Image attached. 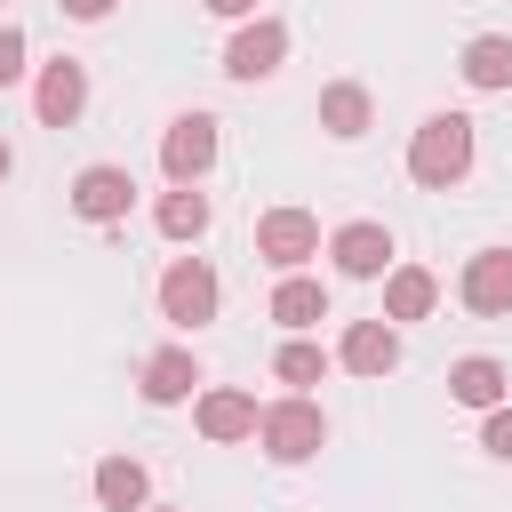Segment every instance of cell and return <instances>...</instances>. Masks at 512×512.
I'll return each instance as SVG.
<instances>
[{
    "label": "cell",
    "instance_id": "6da1fadb",
    "mask_svg": "<svg viewBox=\"0 0 512 512\" xmlns=\"http://www.w3.org/2000/svg\"><path fill=\"white\" fill-rule=\"evenodd\" d=\"M408 176H416L424 192L464 184V176H472V120H464V112H432V120L408 136Z\"/></svg>",
    "mask_w": 512,
    "mask_h": 512
},
{
    "label": "cell",
    "instance_id": "7a4b0ae2",
    "mask_svg": "<svg viewBox=\"0 0 512 512\" xmlns=\"http://www.w3.org/2000/svg\"><path fill=\"white\" fill-rule=\"evenodd\" d=\"M256 440H264V456H272V464H304V456H320V448H328V416H320V400L288 392V400L256 408Z\"/></svg>",
    "mask_w": 512,
    "mask_h": 512
},
{
    "label": "cell",
    "instance_id": "3957f363",
    "mask_svg": "<svg viewBox=\"0 0 512 512\" xmlns=\"http://www.w3.org/2000/svg\"><path fill=\"white\" fill-rule=\"evenodd\" d=\"M216 304H224V280H216L200 256H176V264L160 272V320H176V328H208Z\"/></svg>",
    "mask_w": 512,
    "mask_h": 512
},
{
    "label": "cell",
    "instance_id": "277c9868",
    "mask_svg": "<svg viewBox=\"0 0 512 512\" xmlns=\"http://www.w3.org/2000/svg\"><path fill=\"white\" fill-rule=\"evenodd\" d=\"M256 256H264L272 272L312 264V256H320V216H312V208H264V216H256Z\"/></svg>",
    "mask_w": 512,
    "mask_h": 512
},
{
    "label": "cell",
    "instance_id": "5b68a950",
    "mask_svg": "<svg viewBox=\"0 0 512 512\" xmlns=\"http://www.w3.org/2000/svg\"><path fill=\"white\" fill-rule=\"evenodd\" d=\"M288 64V24L280 16H248L232 40H224V72L232 80H272Z\"/></svg>",
    "mask_w": 512,
    "mask_h": 512
},
{
    "label": "cell",
    "instance_id": "8992f818",
    "mask_svg": "<svg viewBox=\"0 0 512 512\" xmlns=\"http://www.w3.org/2000/svg\"><path fill=\"white\" fill-rule=\"evenodd\" d=\"M208 168H216V120H208V112L168 120V136H160V176H168V184H200Z\"/></svg>",
    "mask_w": 512,
    "mask_h": 512
},
{
    "label": "cell",
    "instance_id": "52a82bcc",
    "mask_svg": "<svg viewBox=\"0 0 512 512\" xmlns=\"http://www.w3.org/2000/svg\"><path fill=\"white\" fill-rule=\"evenodd\" d=\"M128 208H136V176H128L120 160H96V168L72 176V216H80V224H120Z\"/></svg>",
    "mask_w": 512,
    "mask_h": 512
},
{
    "label": "cell",
    "instance_id": "ba28073f",
    "mask_svg": "<svg viewBox=\"0 0 512 512\" xmlns=\"http://www.w3.org/2000/svg\"><path fill=\"white\" fill-rule=\"evenodd\" d=\"M192 424H200V440H216V448L256 440V392H240V384H208V392H192Z\"/></svg>",
    "mask_w": 512,
    "mask_h": 512
},
{
    "label": "cell",
    "instance_id": "9c48e42d",
    "mask_svg": "<svg viewBox=\"0 0 512 512\" xmlns=\"http://www.w3.org/2000/svg\"><path fill=\"white\" fill-rule=\"evenodd\" d=\"M32 112H40V128H72V120L88 112V64H72V56L40 64V80H32Z\"/></svg>",
    "mask_w": 512,
    "mask_h": 512
},
{
    "label": "cell",
    "instance_id": "30bf717a",
    "mask_svg": "<svg viewBox=\"0 0 512 512\" xmlns=\"http://www.w3.org/2000/svg\"><path fill=\"white\" fill-rule=\"evenodd\" d=\"M328 256H336L344 280H384V272H392V232L368 224V216H360V224H336V232H328Z\"/></svg>",
    "mask_w": 512,
    "mask_h": 512
},
{
    "label": "cell",
    "instance_id": "8fae6325",
    "mask_svg": "<svg viewBox=\"0 0 512 512\" xmlns=\"http://www.w3.org/2000/svg\"><path fill=\"white\" fill-rule=\"evenodd\" d=\"M456 296H464L480 320H504V312H512V248H480V256L464 264Z\"/></svg>",
    "mask_w": 512,
    "mask_h": 512
},
{
    "label": "cell",
    "instance_id": "7c38bea8",
    "mask_svg": "<svg viewBox=\"0 0 512 512\" xmlns=\"http://www.w3.org/2000/svg\"><path fill=\"white\" fill-rule=\"evenodd\" d=\"M336 360H344L352 376H392V368H400V328H392V320H352L344 344H336Z\"/></svg>",
    "mask_w": 512,
    "mask_h": 512
},
{
    "label": "cell",
    "instance_id": "4fadbf2b",
    "mask_svg": "<svg viewBox=\"0 0 512 512\" xmlns=\"http://www.w3.org/2000/svg\"><path fill=\"white\" fill-rule=\"evenodd\" d=\"M192 392H200L192 344H160V352L144 360V400H152V408H176V400H192Z\"/></svg>",
    "mask_w": 512,
    "mask_h": 512
},
{
    "label": "cell",
    "instance_id": "5bb4252c",
    "mask_svg": "<svg viewBox=\"0 0 512 512\" xmlns=\"http://www.w3.org/2000/svg\"><path fill=\"white\" fill-rule=\"evenodd\" d=\"M504 392H512V368L488 360V352H472V360L448 368V400H464V408H504Z\"/></svg>",
    "mask_w": 512,
    "mask_h": 512
},
{
    "label": "cell",
    "instance_id": "9a60e30c",
    "mask_svg": "<svg viewBox=\"0 0 512 512\" xmlns=\"http://www.w3.org/2000/svg\"><path fill=\"white\" fill-rule=\"evenodd\" d=\"M368 120H376V96H368L360 80H328V88H320V128H328V136L352 144V136H368Z\"/></svg>",
    "mask_w": 512,
    "mask_h": 512
},
{
    "label": "cell",
    "instance_id": "2e32d148",
    "mask_svg": "<svg viewBox=\"0 0 512 512\" xmlns=\"http://www.w3.org/2000/svg\"><path fill=\"white\" fill-rule=\"evenodd\" d=\"M432 304H440V280H432L424 264H392V272H384V312H376V320H424Z\"/></svg>",
    "mask_w": 512,
    "mask_h": 512
},
{
    "label": "cell",
    "instance_id": "e0dca14e",
    "mask_svg": "<svg viewBox=\"0 0 512 512\" xmlns=\"http://www.w3.org/2000/svg\"><path fill=\"white\" fill-rule=\"evenodd\" d=\"M96 504H104V512H144V504H152L144 464H136V456H104V464H96Z\"/></svg>",
    "mask_w": 512,
    "mask_h": 512
},
{
    "label": "cell",
    "instance_id": "ac0fdd59",
    "mask_svg": "<svg viewBox=\"0 0 512 512\" xmlns=\"http://www.w3.org/2000/svg\"><path fill=\"white\" fill-rule=\"evenodd\" d=\"M480 96H496V88H512V32H480V40H464V64H456Z\"/></svg>",
    "mask_w": 512,
    "mask_h": 512
},
{
    "label": "cell",
    "instance_id": "d6986e66",
    "mask_svg": "<svg viewBox=\"0 0 512 512\" xmlns=\"http://www.w3.org/2000/svg\"><path fill=\"white\" fill-rule=\"evenodd\" d=\"M152 224H160V240H200L208 232V192L200 184H168L160 208H152Z\"/></svg>",
    "mask_w": 512,
    "mask_h": 512
},
{
    "label": "cell",
    "instance_id": "ffe728a7",
    "mask_svg": "<svg viewBox=\"0 0 512 512\" xmlns=\"http://www.w3.org/2000/svg\"><path fill=\"white\" fill-rule=\"evenodd\" d=\"M272 320H280V328H296V336H304V328H320V320H328V288H320V280H304V272H288V280L272 288Z\"/></svg>",
    "mask_w": 512,
    "mask_h": 512
},
{
    "label": "cell",
    "instance_id": "44dd1931",
    "mask_svg": "<svg viewBox=\"0 0 512 512\" xmlns=\"http://www.w3.org/2000/svg\"><path fill=\"white\" fill-rule=\"evenodd\" d=\"M272 376L304 392V384H320V376H328V352H320V344H304V336H288V344H280V360H272Z\"/></svg>",
    "mask_w": 512,
    "mask_h": 512
},
{
    "label": "cell",
    "instance_id": "7402d4cb",
    "mask_svg": "<svg viewBox=\"0 0 512 512\" xmlns=\"http://www.w3.org/2000/svg\"><path fill=\"white\" fill-rule=\"evenodd\" d=\"M480 448H488L496 464H512V400H504V408H488V424H480Z\"/></svg>",
    "mask_w": 512,
    "mask_h": 512
},
{
    "label": "cell",
    "instance_id": "603a6c76",
    "mask_svg": "<svg viewBox=\"0 0 512 512\" xmlns=\"http://www.w3.org/2000/svg\"><path fill=\"white\" fill-rule=\"evenodd\" d=\"M16 80H24V32L0 24V88H16Z\"/></svg>",
    "mask_w": 512,
    "mask_h": 512
},
{
    "label": "cell",
    "instance_id": "cb8c5ba5",
    "mask_svg": "<svg viewBox=\"0 0 512 512\" xmlns=\"http://www.w3.org/2000/svg\"><path fill=\"white\" fill-rule=\"evenodd\" d=\"M56 8H64V16H72V24H104V16H112V8H120V0H56Z\"/></svg>",
    "mask_w": 512,
    "mask_h": 512
},
{
    "label": "cell",
    "instance_id": "d4e9b609",
    "mask_svg": "<svg viewBox=\"0 0 512 512\" xmlns=\"http://www.w3.org/2000/svg\"><path fill=\"white\" fill-rule=\"evenodd\" d=\"M200 8H208V16H232V24H248V16H256V0H200Z\"/></svg>",
    "mask_w": 512,
    "mask_h": 512
},
{
    "label": "cell",
    "instance_id": "484cf974",
    "mask_svg": "<svg viewBox=\"0 0 512 512\" xmlns=\"http://www.w3.org/2000/svg\"><path fill=\"white\" fill-rule=\"evenodd\" d=\"M8 168H16V152H8V144H0V184H8Z\"/></svg>",
    "mask_w": 512,
    "mask_h": 512
},
{
    "label": "cell",
    "instance_id": "4316f807",
    "mask_svg": "<svg viewBox=\"0 0 512 512\" xmlns=\"http://www.w3.org/2000/svg\"><path fill=\"white\" fill-rule=\"evenodd\" d=\"M144 512H176V504H144Z\"/></svg>",
    "mask_w": 512,
    "mask_h": 512
}]
</instances>
